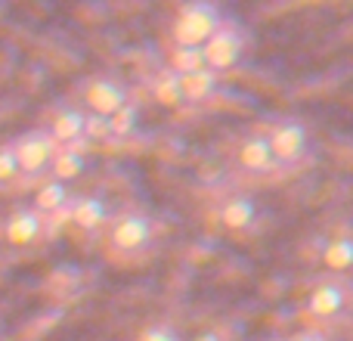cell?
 <instances>
[{
	"label": "cell",
	"instance_id": "19",
	"mask_svg": "<svg viewBox=\"0 0 353 341\" xmlns=\"http://www.w3.org/2000/svg\"><path fill=\"white\" fill-rule=\"evenodd\" d=\"M171 68L174 75H192L199 72V68H205V59H201V47H174L171 53Z\"/></svg>",
	"mask_w": 353,
	"mask_h": 341
},
{
	"label": "cell",
	"instance_id": "15",
	"mask_svg": "<svg viewBox=\"0 0 353 341\" xmlns=\"http://www.w3.org/2000/svg\"><path fill=\"white\" fill-rule=\"evenodd\" d=\"M65 202H68V186H65V183L47 180V183H43V186L34 193V208H31V211H37V214L43 217V214L59 211Z\"/></svg>",
	"mask_w": 353,
	"mask_h": 341
},
{
	"label": "cell",
	"instance_id": "8",
	"mask_svg": "<svg viewBox=\"0 0 353 341\" xmlns=\"http://www.w3.org/2000/svg\"><path fill=\"white\" fill-rule=\"evenodd\" d=\"M236 162H239V168L248 170V174H263V170L276 168L273 153H270V143H267V134L245 137L236 149Z\"/></svg>",
	"mask_w": 353,
	"mask_h": 341
},
{
	"label": "cell",
	"instance_id": "12",
	"mask_svg": "<svg viewBox=\"0 0 353 341\" xmlns=\"http://www.w3.org/2000/svg\"><path fill=\"white\" fill-rule=\"evenodd\" d=\"M257 220V202L248 199V195H232L230 202H223L220 208V224L226 230H245Z\"/></svg>",
	"mask_w": 353,
	"mask_h": 341
},
{
	"label": "cell",
	"instance_id": "23",
	"mask_svg": "<svg viewBox=\"0 0 353 341\" xmlns=\"http://www.w3.org/2000/svg\"><path fill=\"white\" fill-rule=\"evenodd\" d=\"M288 341H329L323 335V332H316V329H304V332H298L294 338H288Z\"/></svg>",
	"mask_w": 353,
	"mask_h": 341
},
{
	"label": "cell",
	"instance_id": "9",
	"mask_svg": "<svg viewBox=\"0 0 353 341\" xmlns=\"http://www.w3.org/2000/svg\"><path fill=\"white\" fill-rule=\"evenodd\" d=\"M84 115L87 112L72 109V106L59 109L53 118V124H50V130H47L50 140H53L59 149H72L78 140H84Z\"/></svg>",
	"mask_w": 353,
	"mask_h": 341
},
{
	"label": "cell",
	"instance_id": "20",
	"mask_svg": "<svg viewBox=\"0 0 353 341\" xmlns=\"http://www.w3.org/2000/svg\"><path fill=\"white\" fill-rule=\"evenodd\" d=\"M109 137V118L84 115V140H105Z\"/></svg>",
	"mask_w": 353,
	"mask_h": 341
},
{
	"label": "cell",
	"instance_id": "18",
	"mask_svg": "<svg viewBox=\"0 0 353 341\" xmlns=\"http://www.w3.org/2000/svg\"><path fill=\"white\" fill-rule=\"evenodd\" d=\"M152 93H155V99H159L161 106H176V103H183L180 75H174L171 68H168V72H161L159 78L152 81Z\"/></svg>",
	"mask_w": 353,
	"mask_h": 341
},
{
	"label": "cell",
	"instance_id": "10",
	"mask_svg": "<svg viewBox=\"0 0 353 341\" xmlns=\"http://www.w3.org/2000/svg\"><path fill=\"white\" fill-rule=\"evenodd\" d=\"M41 233H43V217L37 211H31V208H19L3 226V236L10 245H31L41 239Z\"/></svg>",
	"mask_w": 353,
	"mask_h": 341
},
{
	"label": "cell",
	"instance_id": "11",
	"mask_svg": "<svg viewBox=\"0 0 353 341\" xmlns=\"http://www.w3.org/2000/svg\"><path fill=\"white\" fill-rule=\"evenodd\" d=\"M180 90H183V103H205V99H211L220 90V75H214L211 68H199L192 75H183Z\"/></svg>",
	"mask_w": 353,
	"mask_h": 341
},
{
	"label": "cell",
	"instance_id": "21",
	"mask_svg": "<svg viewBox=\"0 0 353 341\" xmlns=\"http://www.w3.org/2000/svg\"><path fill=\"white\" fill-rule=\"evenodd\" d=\"M19 177V165L12 159V149L10 146H0V183H10Z\"/></svg>",
	"mask_w": 353,
	"mask_h": 341
},
{
	"label": "cell",
	"instance_id": "3",
	"mask_svg": "<svg viewBox=\"0 0 353 341\" xmlns=\"http://www.w3.org/2000/svg\"><path fill=\"white\" fill-rule=\"evenodd\" d=\"M12 149V159L19 165V174H28V177H37L43 170H50V162L56 155V143L50 140L47 130H25L22 137L10 143Z\"/></svg>",
	"mask_w": 353,
	"mask_h": 341
},
{
	"label": "cell",
	"instance_id": "13",
	"mask_svg": "<svg viewBox=\"0 0 353 341\" xmlns=\"http://www.w3.org/2000/svg\"><path fill=\"white\" fill-rule=\"evenodd\" d=\"M72 217L81 230H99V226L109 220V208H105V202L97 199V195H81V199L74 202Z\"/></svg>",
	"mask_w": 353,
	"mask_h": 341
},
{
	"label": "cell",
	"instance_id": "7",
	"mask_svg": "<svg viewBox=\"0 0 353 341\" xmlns=\"http://www.w3.org/2000/svg\"><path fill=\"white\" fill-rule=\"evenodd\" d=\"M347 307V289L338 280H325L307 295V313L316 320H335Z\"/></svg>",
	"mask_w": 353,
	"mask_h": 341
},
{
	"label": "cell",
	"instance_id": "24",
	"mask_svg": "<svg viewBox=\"0 0 353 341\" xmlns=\"http://www.w3.org/2000/svg\"><path fill=\"white\" fill-rule=\"evenodd\" d=\"M192 341H223V338H220L217 332H199V335H195Z\"/></svg>",
	"mask_w": 353,
	"mask_h": 341
},
{
	"label": "cell",
	"instance_id": "5",
	"mask_svg": "<svg viewBox=\"0 0 353 341\" xmlns=\"http://www.w3.org/2000/svg\"><path fill=\"white\" fill-rule=\"evenodd\" d=\"M155 239V226L146 214H137V211H128L112 224L109 230V242L115 245L118 251H143L149 249Z\"/></svg>",
	"mask_w": 353,
	"mask_h": 341
},
{
	"label": "cell",
	"instance_id": "22",
	"mask_svg": "<svg viewBox=\"0 0 353 341\" xmlns=\"http://www.w3.org/2000/svg\"><path fill=\"white\" fill-rule=\"evenodd\" d=\"M140 341H183L171 326H152V329H146L140 335Z\"/></svg>",
	"mask_w": 353,
	"mask_h": 341
},
{
	"label": "cell",
	"instance_id": "4",
	"mask_svg": "<svg viewBox=\"0 0 353 341\" xmlns=\"http://www.w3.org/2000/svg\"><path fill=\"white\" fill-rule=\"evenodd\" d=\"M267 143L276 165H294L310 149V130L301 121H282L267 134Z\"/></svg>",
	"mask_w": 353,
	"mask_h": 341
},
{
	"label": "cell",
	"instance_id": "6",
	"mask_svg": "<svg viewBox=\"0 0 353 341\" xmlns=\"http://www.w3.org/2000/svg\"><path fill=\"white\" fill-rule=\"evenodd\" d=\"M128 90H124L121 81L115 78H97L87 84L84 90V106L90 115H99V118H112L124 103H128Z\"/></svg>",
	"mask_w": 353,
	"mask_h": 341
},
{
	"label": "cell",
	"instance_id": "1",
	"mask_svg": "<svg viewBox=\"0 0 353 341\" xmlns=\"http://www.w3.org/2000/svg\"><path fill=\"white\" fill-rule=\"evenodd\" d=\"M220 25H223V16H220L217 6L199 0V3L180 6L171 35H174L176 47H205L208 37H211Z\"/></svg>",
	"mask_w": 353,
	"mask_h": 341
},
{
	"label": "cell",
	"instance_id": "17",
	"mask_svg": "<svg viewBox=\"0 0 353 341\" xmlns=\"http://www.w3.org/2000/svg\"><path fill=\"white\" fill-rule=\"evenodd\" d=\"M137 121H140V106H137L134 99H128V103L109 118V137L124 140V137H130L137 130Z\"/></svg>",
	"mask_w": 353,
	"mask_h": 341
},
{
	"label": "cell",
	"instance_id": "2",
	"mask_svg": "<svg viewBox=\"0 0 353 341\" xmlns=\"http://www.w3.org/2000/svg\"><path fill=\"white\" fill-rule=\"evenodd\" d=\"M242 56H245V35H242V28H239V25H226V22L220 25V28L208 37L205 47H201L205 68H211L214 75L236 68L239 62H242Z\"/></svg>",
	"mask_w": 353,
	"mask_h": 341
},
{
	"label": "cell",
	"instance_id": "16",
	"mask_svg": "<svg viewBox=\"0 0 353 341\" xmlns=\"http://www.w3.org/2000/svg\"><path fill=\"white\" fill-rule=\"evenodd\" d=\"M323 264L332 270V273H344L353 264V239L350 236H338L332 239L323 249Z\"/></svg>",
	"mask_w": 353,
	"mask_h": 341
},
{
	"label": "cell",
	"instance_id": "14",
	"mask_svg": "<svg viewBox=\"0 0 353 341\" xmlns=\"http://www.w3.org/2000/svg\"><path fill=\"white\" fill-rule=\"evenodd\" d=\"M50 170H53V180L68 186V180H74V177H81L87 170V159L78 149H56L53 162H50Z\"/></svg>",
	"mask_w": 353,
	"mask_h": 341
}]
</instances>
